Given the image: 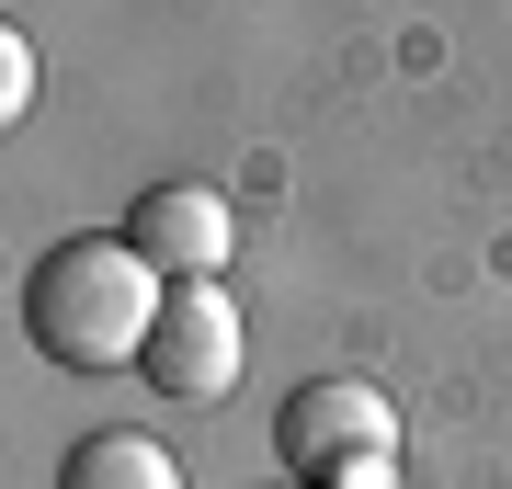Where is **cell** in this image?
Wrapping results in <instances>:
<instances>
[{
	"mask_svg": "<svg viewBox=\"0 0 512 489\" xmlns=\"http://www.w3.org/2000/svg\"><path fill=\"white\" fill-rule=\"evenodd\" d=\"M160 262L137 251L126 228H80L57 239V251L23 273V342H35L46 364H69V376H114V364L148 353V330H160Z\"/></svg>",
	"mask_w": 512,
	"mask_h": 489,
	"instance_id": "cell-1",
	"label": "cell"
},
{
	"mask_svg": "<svg viewBox=\"0 0 512 489\" xmlns=\"http://www.w3.org/2000/svg\"><path fill=\"white\" fill-rule=\"evenodd\" d=\"M274 489H296V478H274Z\"/></svg>",
	"mask_w": 512,
	"mask_h": 489,
	"instance_id": "cell-7",
	"label": "cell"
},
{
	"mask_svg": "<svg viewBox=\"0 0 512 489\" xmlns=\"http://www.w3.org/2000/svg\"><path fill=\"white\" fill-rule=\"evenodd\" d=\"M57 489H183V467H171L160 433H92V444H69Z\"/></svg>",
	"mask_w": 512,
	"mask_h": 489,
	"instance_id": "cell-5",
	"label": "cell"
},
{
	"mask_svg": "<svg viewBox=\"0 0 512 489\" xmlns=\"http://www.w3.org/2000/svg\"><path fill=\"white\" fill-rule=\"evenodd\" d=\"M274 455L296 489H399V410L376 376H308L274 410Z\"/></svg>",
	"mask_w": 512,
	"mask_h": 489,
	"instance_id": "cell-2",
	"label": "cell"
},
{
	"mask_svg": "<svg viewBox=\"0 0 512 489\" xmlns=\"http://www.w3.org/2000/svg\"><path fill=\"white\" fill-rule=\"evenodd\" d=\"M137 376L160 387V399L217 410L239 387V296L228 285H171L160 296V330H148V353H137Z\"/></svg>",
	"mask_w": 512,
	"mask_h": 489,
	"instance_id": "cell-3",
	"label": "cell"
},
{
	"mask_svg": "<svg viewBox=\"0 0 512 489\" xmlns=\"http://www.w3.org/2000/svg\"><path fill=\"white\" fill-rule=\"evenodd\" d=\"M126 239L160 262V285H217L228 251H239V217H228L217 182H148L126 205Z\"/></svg>",
	"mask_w": 512,
	"mask_h": 489,
	"instance_id": "cell-4",
	"label": "cell"
},
{
	"mask_svg": "<svg viewBox=\"0 0 512 489\" xmlns=\"http://www.w3.org/2000/svg\"><path fill=\"white\" fill-rule=\"evenodd\" d=\"M0 114H35V46H0Z\"/></svg>",
	"mask_w": 512,
	"mask_h": 489,
	"instance_id": "cell-6",
	"label": "cell"
}]
</instances>
